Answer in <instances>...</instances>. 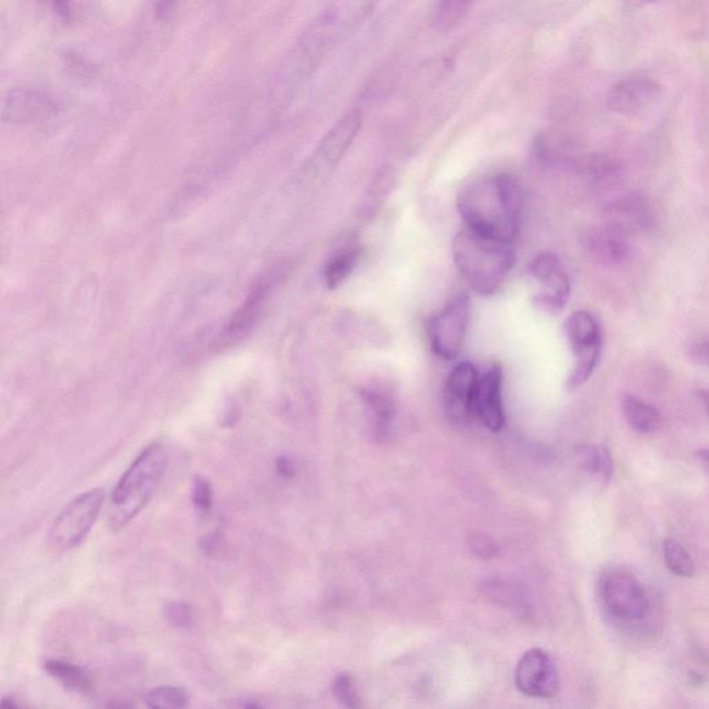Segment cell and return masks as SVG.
I'll return each instance as SVG.
<instances>
[{"label":"cell","mask_w":709,"mask_h":709,"mask_svg":"<svg viewBox=\"0 0 709 709\" xmlns=\"http://www.w3.org/2000/svg\"><path fill=\"white\" fill-rule=\"evenodd\" d=\"M578 458L581 460L583 469L601 478V480L610 481L615 475V461H612L610 450L601 445H583L578 448Z\"/></svg>","instance_id":"603a6c76"},{"label":"cell","mask_w":709,"mask_h":709,"mask_svg":"<svg viewBox=\"0 0 709 709\" xmlns=\"http://www.w3.org/2000/svg\"><path fill=\"white\" fill-rule=\"evenodd\" d=\"M697 455H699V458L702 461V465H705L707 471L709 472V449H702Z\"/></svg>","instance_id":"d590c367"},{"label":"cell","mask_w":709,"mask_h":709,"mask_svg":"<svg viewBox=\"0 0 709 709\" xmlns=\"http://www.w3.org/2000/svg\"><path fill=\"white\" fill-rule=\"evenodd\" d=\"M333 695L337 700L347 707H359L357 683L351 673H340L333 682Z\"/></svg>","instance_id":"f1b7e54d"},{"label":"cell","mask_w":709,"mask_h":709,"mask_svg":"<svg viewBox=\"0 0 709 709\" xmlns=\"http://www.w3.org/2000/svg\"><path fill=\"white\" fill-rule=\"evenodd\" d=\"M58 112L59 103L47 90L17 87L4 96L3 118L19 126L52 120Z\"/></svg>","instance_id":"7c38bea8"},{"label":"cell","mask_w":709,"mask_h":709,"mask_svg":"<svg viewBox=\"0 0 709 709\" xmlns=\"http://www.w3.org/2000/svg\"><path fill=\"white\" fill-rule=\"evenodd\" d=\"M700 397L702 399V402H705L706 408H707L708 413H709V391H701L700 392Z\"/></svg>","instance_id":"8d00e7d4"},{"label":"cell","mask_w":709,"mask_h":709,"mask_svg":"<svg viewBox=\"0 0 709 709\" xmlns=\"http://www.w3.org/2000/svg\"><path fill=\"white\" fill-rule=\"evenodd\" d=\"M583 166L587 176L593 178L595 182L599 184L611 182V180H615L618 173H620V167H618L617 162L603 154L587 157L583 161Z\"/></svg>","instance_id":"4316f807"},{"label":"cell","mask_w":709,"mask_h":709,"mask_svg":"<svg viewBox=\"0 0 709 709\" xmlns=\"http://www.w3.org/2000/svg\"><path fill=\"white\" fill-rule=\"evenodd\" d=\"M164 618L171 627L177 629H190L193 627V609L184 601H170L164 607Z\"/></svg>","instance_id":"83f0119b"},{"label":"cell","mask_w":709,"mask_h":709,"mask_svg":"<svg viewBox=\"0 0 709 709\" xmlns=\"http://www.w3.org/2000/svg\"><path fill=\"white\" fill-rule=\"evenodd\" d=\"M689 357L693 362L709 368V334L700 336L689 346Z\"/></svg>","instance_id":"4dcf8cb0"},{"label":"cell","mask_w":709,"mask_h":709,"mask_svg":"<svg viewBox=\"0 0 709 709\" xmlns=\"http://www.w3.org/2000/svg\"><path fill=\"white\" fill-rule=\"evenodd\" d=\"M503 370L492 365L478 380L475 397V415L491 431H500L506 423L503 408Z\"/></svg>","instance_id":"9a60e30c"},{"label":"cell","mask_w":709,"mask_h":709,"mask_svg":"<svg viewBox=\"0 0 709 709\" xmlns=\"http://www.w3.org/2000/svg\"><path fill=\"white\" fill-rule=\"evenodd\" d=\"M53 3V8L61 17L69 19L71 14L70 0H50Z\"/></svg>","instance_id":"e575fe53"},{"label":"cell","mask_w":709,"mask_h":709,"mask_svg":"<svg viewBox=\"0 0 709 709\" xmlns=\"http://www.w3.org/2000/svg\"><path fill=\"white\" fill-rule=\"evenodd\" d=\"M476 0H438L435 10L437 30L447 32L458 27Z\"/></svg>","instance_id":"cb8c5ba5"},{"label":"cell","mask_w":709,"mask_h":709,"mask_svg":"<svg viewBox=\"0 0 709 709\" xmlns=\"http://www.w3.org/2000/svg\"><path fill=\"white\" fill-rule=\"evenodd\" d=\"M103 503L104 491L100 488L71 500L50 528V545L58 551L71 550L81 545L98 520Z\"/></svg>","instance_id":"52a82bcc"},{"label":"cell","mask_w":709,"mask_h":709,"mask_svg":"<svg viewBox=\"0 0 709 709\" xmlns=\"http://www.w3.org/2000/svg\"><path fill=\"white\" fill-rule=\"evenodd\" d=\"M452 257L461 278L483 297L498 292L516 262L513 243L487 238L469 228L455 236Z\"/></svg>","instance_id":"7a4b0ae2"},{"label":"cell","mask_w":709,"mask_h":709,"mask_svg":"<svg viewBox=\"0 0 709 709\" xmlns=\"http://www.w3.org/2000/svg\"><path fill=\"white\" fill-rule=\"evenodd\" d=\"M168 453L164 445L150 443L123 472L111 495L109 525L121 530L142 511L153 498L167 470Z\"/></svg>","instance_id":"3957f363"},{"label":"cell","mask_w":709,"mask_h":709,"mask_svg":"<svg viewBox=\"0 0 709 709\" xmlns=\"http://www.w3.org/2000/svg\"><path fill=\"white\" fill-rule=\"evenodd\" d=\"M276 470H278L280 477L292 478L296 475L294 461L287 458V456H280V458L276 460Z\"/></svg>","instance_id":"d6a6232c"},{"label":"cell","mask_w":709,"mask_h":709,"mask_svg":"<svg viewBox=\"0 0 709 709\" xmlns=\"http://www.w3.org/2000/svg\"><path fill=\"white\" fill-rule=\"evenodd\" d=\"M661 94V86L650 78H628L618 82L607 96V106L622 116H635L643 111Z\"/></svg>","instance_id":"e0dca14e"},{"label":"cell","mask_w":709,"mask_h":709,"mask_svg":"<svg viewBox=\"0 0 709 709\" xmlns=\"http://www.w3.org/2000/svg\"><path fill=\"white\" fill-rule=\"evenodd\" d=\"M565 331L573 354V368L566 381L567 391H576L593 375L601 351V330L592 313L577 311L567 318Z\"/></svg>","instance_id":"8992f818"},{"label":"cell","mask_w":709,"mask_h":709,"mask_svg":"<svg viewBox=\"0 0 709 709\" xmlns=\"http://www.w3.org/2000/svg\"><path fill=\"white\" fill-rule=\"evenodd\" d=\"M469 322V297H455L441 312L427 320L426 330L432 352L445 360L458 358L465 344Z\"/></svg>","instance_id":"ba28073f"},{"label":"cell","mask_w":709,"mask_h":709,"mask_svg":"<svg viewBox=\"0 0 709 709\" xmlns=\"http://www.w3.org/2000/svg\"><path fill=\"white\" fill-rule=\"evenodd\" d=\"M360 127H362L360 111L353 109L346 112L326 134L311 159L303 166L301 177L309 179L319 178L339 164L342 156L351 148Z\"/></svg>","instance_id":"30bf717a"},{"label":"cell","mask_w":709,"mask_h":709,"mask_svg":"<svg viewBox=\"0 0 709 709\" xmlns=\"http://www.w3.org/2000/svg\"><path fill=\"white\" fill-rule=\"evenodd\" d=\"M598 595L601 609L612 621L640 623L650 615V600L643 585L620 568H609L601 573Z\"/></svg>","instance_id":"5b68a950"},{"label":"cell","mask_w":709,"mask_h":709,"mask_svg":"<svg viewBox=\"0 0 709 709\" xmlns=\"http://www.w3.org/2000/svg\"><path fill=\"white\" fill-rule=\"evenodd\" d=\"M44 671L50 678L58 680L66 689L78 691V693H90L93 689L92 679L86 669L76 666V663L49 660L44 662Z\"/></svg>","instance_id":"44dd1931"},{"label":"cell","mask_w":709,"mask_h":709,"mask_svg":"<svg viewBox=\"0 0 709 709\" xmlns=\"http://www.w3.org/2000/svg\"><path fill=\"white\" fill-rule=\"evenodd\" d=\"M663 559L667 567L675 576L682 578H691L696 573L695 561L691 560L688 550L675 539H667L663 542Z\"/></svg>","instance_id":"d4e9b609"},{"label":"cell","mask_w":709,"mask_h":709,"mask_svg":"<svg viewBox=\"0 0 709 709\" xmlns=\"http://www.w3.org/2000/svg\"><path fill=\"white\" fill-rule=\"evenodd\" d=\"M363 401L368 407L371 418H373L375 435L379 440L390 432L393 413V402L385 392L368 390L362 392Z\"/></svg>","instance_id":"7402d4cb"},{"label":"cell","mask_w":709,"mask_h":709,"mask_svg":"<svg viewBox=\"0 0 709 709\" xmlns=\"http://www.w3.org/2000/svg\"><path fill=\"white\" fill-rule=\"evenodd\" d=\"M191 500H193L194 509L200 516L211 513L213 505V493L211 483L206 478L197 477L191 489Z\"/></svg>","instance_id":"f546056e"},{"label":"cell","mask_w":709,"mask_h":709,"mask_svg":"<svg viewBox=\"0 0 709 709\" xmlns=\"http://www.w3.org/2000/svg\"><path fill=\"white\" fill-rule=\"evenodd\" d=\"M471 546L475 553L481 557H493L498 553V545L492 539L481 537V535L472 539Z\"/></svg>","instance_id":"1f68e13d"},{"label":"cell","mask_w":709,"mask_h":709,"mask_svg":"<svg viewBox=\"0 0 709 709\" xmlns=\"http://www.w3.org/2000/svg\"><path fill=\"white\" fill-rule=\"evenodd\" d=\"M515 680L522 695L533 699H551L560 690V678L553 658L542 649H531L517 663Z\"/></svg>","instance_id":"8fae6325"},{"label":"cell","mask_w":709,"mask_h":709,"mask_svg":"<svg viewBox=\"0 0 709 709\" xmlns=\"http://www.w3.org/2000/svg\"><path fill=\"white\" fill-rule=\"evenodd\" d=\"M144 701L150 708H184L189 706L190 697L176 686H161L150 690Z\"/></svg>","instance_id":"484cf974"},{"label":"cell","mask_w":709,"mask_h":709,"mask_svg":"<svg viewBox=\"0 0 709 709\" xmlns=\"http://www.w3.org/2000/svg\"><path fill=\"white\" fill-rule=\"evenodd\" d=\"M201 549L206 555L216 553V550L219 546V538L216 533H208L204 538L201 539Z\"/></svg>","instance_id":"836d02e7"},{"label":"cell","mask_w":709,"mask_h":709,"mask_svg":"<svg viewBox=\"0 0 709 709\" xmlns=\"http://www.w3.org/2000/svg\"><path fill=\"white\" fill-rule=\"evenodd\" d=\"M641 2H655V0H641Z\"/></svg>","instance_id":"74e56055"},{"label":"cell","mask_w":709,"mask_h":709,"mask_svg":"<svg viewBox=\"0 0 709 709\" xmlns=\"http://www.w3.org/2000/svg\"><path fill=\"white\" fill-rule=\"evenodd\" d=\"M530 274L540 291L533 294V306L549 314H559L566 308L571 294L570 280L553 252H540L533 258Z\"/></svg>","instance_id":"9c48e42d"},{"label":"cell","mask_w":709,"mask_h":709,"mask_svg":"<svg viewBox=\"0 0 709 709\" xmlns=\"http://www.w3.org/2000/svg\"><path fill=\"white\" fill-rule=\"evenodd\" d=\"M270 289H272V280L269 278L257 281V284L252 287L246 301L241 303L238 311L233 313L227 326L219 336L218 342L221 347H228L236 344V342L243 340L247 334L250 333L261 318L263 307L268 301Z\"/></svg>","instance_id":"2e32d148"},{"label":"cell","mask_w":709,"mask_h":709,"mask_svg":"<svg viewBox=\"0 0 709 709\" xmlns=\"http://www.w3.org/2000/svg\"><path fill=\"white\" fill-rule=\"evenodd\" d=\"M621 407L625 419H627L628 425L633 430L650 435V432L660 429L662 423L661 415L652 405L625 393L621 399Z\"/></svg>","instance_id":"d6986e66"},{"label":"cell","mask_w":709,"mask_h":709,"mask_svg":"<svg viewBox=\"0 0 709 709\" xmlns=\"http://www.w3.org/2000/svg\"><path fill=\"white\" fill-rule=\"evenodd\" d=\"M360 258L358 246L350 244L337 251L329 262L326 263L323 279L329 290L339 289L344 281L350 278L353 269L357 268Z\"/></svg>","instance_id":"ffe728a7"},{"label":"cell","mask_w":709,"mask_h":709,"mask_svg":"<svg viewBox=\"0 0 709 709\" xmlns=\"http://www.w3.org/2000/svg\"><path fill=\"white\" fill-rule=\"evenodd\" d=\"M478 380L480 376L470 362H460L450 371L445 388V405L450 418L458 423H465L475 415Z\"/></svg>","instance_id":"5bb4252c"},{"label":"cell","mask_w":709,"mask_h":709,"mask_svg":"<svg viewBox=\"0 0 709 709\" xmlns=\"http://www.w3.org/2000/svg\"><path fill=\"white\" fill-rule=\"evenodd\" d=\"M458 210L472 232L513 243L522 213L520 184L505 173L477 179L460 191Z\"/></svg>","instance_id":"6da1fadb"},{"label":"cell","mask_w":709,"mask_h":709,"mask_svg":"<svg viewBox=\"0 0 709 709\" xmlns=\"http://www.w3.org/2000/svg\"><path fill=\"white\" fill-rule=\"evenodd\" d=\"M382 0H336L303 31L300 44L317 59L357 31Z\"/></svg>","instance_id":"277c9868"},{"label":"cell","mask_w":709,"mask_h":709,"mask_svg":"<svg viewBox=\"0 0 709 709\" xmlns=\"http://www.w3.org/2000/svg\"><path fill=\"white\" fill-rule=\"evenodd\" d=\"M627 230L609 221L585 230L582 244L595 261L606 267H618L627 262L632 252Z\"/></svg>","instance_id":"4fadbf2b"},{"label":"cell","mask_w":709,"mask_h":709,"mask_svg":"<svg viewBox=\"0 0 709 709\" xmlns=\"http://www.w3.org/2000/svg\"><path fill=\"white\" fill-rule=\"evenodd\" d=\"M607 221L616 223L629 234L649 229L655 221L649 201L641 194H629L617 200L607 208Z\"/></svg>","instance_id":"ac0fdd59"}]
</instances>
